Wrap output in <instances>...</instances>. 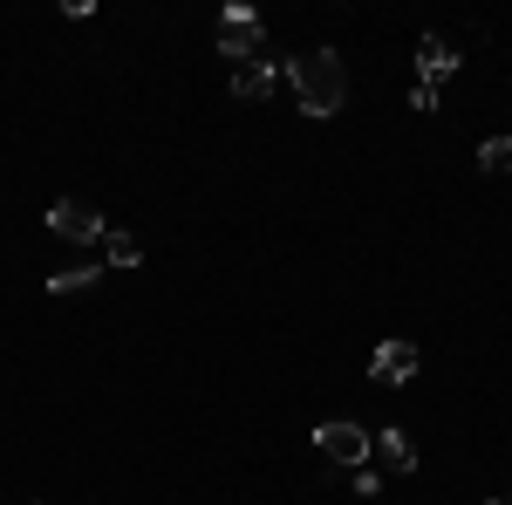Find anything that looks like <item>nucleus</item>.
Returning <instances> with one entry per match:
<instances>
[{"label":"nucleus","mask_w":512,"mask_h":505,"mask_svg":"<svg viewBox=\"0 0 512 505\" xmlns=\"http://www.w3.org/2000/svg\"><path fill=\"white\" fill-rule=\"evenodd\" d=\"M492 505H512V499H492Z\"/></svg>","instance_id":"f8f14e48"},{"label":"nucleus","mask_w":512,"mask_h":505,"mask_svg":"<svg viewBox=\"0 0 512 505\" xmlns=\"http://www.w3.org/2000/svg\"><path fill=\"white\" fill-rule=\"evenodd\" d=\"M451 69H458L451 41H437V35H424V41H417V82H424V89H437V82L451 76Z\"/></svg>","instance_id":"423d86ee"},{"label":"nucleus","mask_w":512,"mask_h":505,"mask_svg":"<svg viewBox=\"0 0 512 505\" xmlns=\"http://www.w3.org/2000/svg\"><path fill=\"white\" fill-rule=\"evenodd\" d=\"M287 82H294L301 117H335V110L349 103V69H342L335 48H308V55H294V62H287Z\"/></svg>","instance_id":"f257e3e1"},{"label":"nucleus","mask_w":512,"mask_h":505,"mask_svg":"<svg viewBox=\"0 0 512 505\" xmlns=\"http://www.w3.org/2000/svg\"><path fill=\"white\" fill-rule=\"evenodd\" d=\"M369 458H383L390 471H417V444L403 430H383V437H369Z\"/></svg>","instance_id":"6e6552de"},{"label":"nucleus","mask_w":512,"mask_h":505,"mask_svg":"<svg viewBox=\"0 0 512 505\" xmlns=\"http://www.w3.org/2000/svg\"><path fill=\"white\" fill-rule=\"evenodd\" d=\"M417 362H424L417 342H383V349L369 355V376H376V383H410V376H417Z\"/></svg>","instance_id":"39448f33"},{"label":"nucleus","mask_w":512,"mask_h":505,"mask_svg":"<svg viewBox=\"0 0 512 505\" xmlns=\"http://www.w3.org/2000/svg\"><path fill=\"white\" fill-rule=\"evenodd\" d=\"M48 226H55L62 239H76V246H96V239L110 233V226H103V212H96V205H82V198H55V205H48Z\"/></svg>","instance_id":"20e7f679"},{"label":"nucleus","mask_w":512,"mask_h":505,"mask_svg":"<svg viewBox=\"0 0 512 505\" xmlns=\"http://www.w3.org/2000/svg\"><path fill=\"white\" fill-rule=\"evenodd\" d=\"M219 55H233V62H267V35H260V21H253L246 7H226V14H219Z\"/></svg>","instance_id":"f03ea898"},{"label":"nucleus","mask_w":512,"mask_h":505,"mask_svg":"<svg viewBox=\"0 0 512 505\" xmlns=\"http://www.w3.org/2000/svg\"><path fill=\"white\" fill-rule=\"evenodd\" d=\"M315 444H321V458H328V465H369V430L362 424H349V417H335V424H321L315 430Z\"/></svg>","instance_id":"7ed1b4c3"},{"label":"nucleus","mask_w":512,"mask_h":505,"mask_svg":"<svg viewBox=\"0 0 512 505\" xmlns=\"http://www.w3.org/2000/svg\"><path fill=\"white\" fill-rule=\"evenodd\" d=\"M233 96L239 103H267V96H274V62H239L233 69Z\"/></svg>","instance_id":"0eeeda50"},{"label":"nucleus","mask_w":512,"mask_h":505,"mask_svg":"<svg viewBox=\"0 0 512 505\" xmlns=\"http://www.w3.org/2000/svg\"><path fill=\"white\" fill-rule=\"evenodd\" d=\"M103 246H110V267H137V260H144V246L130 233H103Z\"/></svg>","instance_id":"9d476101"},{"label":"nucleus","mask_w":512,"mask_h":505,"mask_svg":"<svg viewBox=\"0 0 512 505\" xmlns=\"http://www.w3.org/2000/svg\"><path fill=\"white\" fill-rule=\"evenodd\" d=\"M478 164H485V171H512V137H485V144H478Z\"/></svg>","instance_id":"9b49d317"},{"label":"nucleus","mask_w":512,"mask_h":505,"mask_svg":"<svg viewBox=\"0 0 512 505\" xmlns=\"http://www.w3.org/2000/svg\"><path fill=\"white\" fill-rule=\"evenodd\" d=\"M103 280V267H62V273H48V294H89Z\"/></svg>","instance_id":"1a4fd4ad"}]
</instances>
